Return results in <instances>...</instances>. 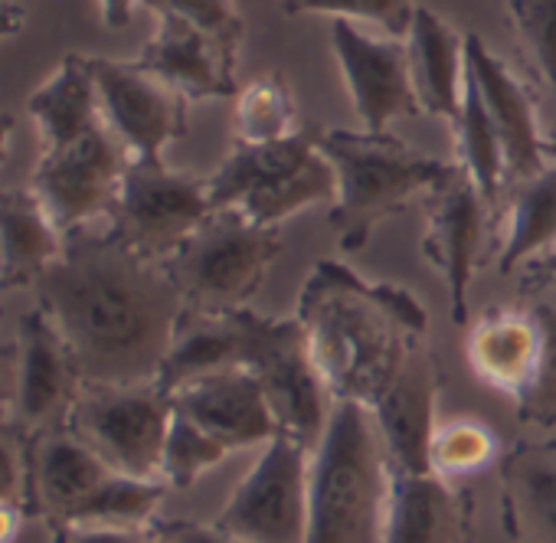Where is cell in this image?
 <instances>
[{
  "label": "cell",
  "instance_id": "6da1fadb",
  "mask_svg": "<svg viewBox=\"0 0 556 543\" xmlns=\"http://www.w3.org/2000/svg\"><path fill=\"white\" fill-rule=\"evenodd\" d=\"M34 299L86 383H157L184 315L164 262L141 255L109 226L70 232Z\"/></svg>",
  "mask_w": 556,
  "mask_h": 543
},
{
  "label": "cell",
  "instance_id": "7a4b0ae2",
  "mask_svg": "<svg viewBox=\"0 0 556 543\" xmlns=\"http://www.w3.org/2000/svg\"><path fill=\"white\" fill-rule=\"evenodd\" d=\"M312 357L334 400L374 406L409 354L429 341V315L413 292L367 282L338 258H325L299 295Z\"/></svg>",
  "mask_w": 556,
  "mask_h": 543
},
{
  "label": "cell",
  "instance_id": "3957f363",
  "mask_svg": "<svg viewBox=\"0 0 556 543\" xmlns=\"http://www.w3.org/2000/svg\"><path fill=\"white\" fill-rule=\"evenodd\" d=\"M390 481V458L370 409L334 400L328 429L312 452L305 543H383Z\"/></svg>",
  "mask_w": 556,
  "mask_h": 543
},
{
  "label": "cell",
  "instance_id": "277c9868",
  "mask_svg": "<svg viewBox=\"0 0 556 543\" xmlns=\"http://www.w3.org/2000/svg\"><path fill=\"white\" fill-rule=\"evenodd\" d=\"M321 154L334 167L338 193L328 210V226L338 239V249L357 255L367 249L374 229L400 216L416 197H426L458 167L409 148L403 138L383 131H351L325 128Z\"/></svg>",
  "mask_w": 556,
  "mask_h": 543
},
{
  "label": "cell",
  "instance_id": "5b68a950",
  "mask_svg": "<svg viewBox=\"0 0 556 543\" xmlns=\"http://www.w3.org/2000/svg\"><path fill=\"white\" fill-rule=\"evenodd\" d=\"M325 128L305 122V128L275 144H239L206 177L210 206H236L262 226H282L289 216L334 203V167L321 154Z\"/></svg>",
  "mask_w": 556,
  "mask_h": 543
},
{
  "label": "cell",
  "instance_id": "8992f818",
  "mask_svg": "<svg viewBox=\"0 0 556 543\" xmlns=\"http://www.w3.org/2000/svg\"><path fill=\"white\" fill-rule=\"evenodd\" d=\"M282 252L278 226H262L236 206L210 216L177 245L164 268L184 308L223 315L245 308L262 289L271 262Z\"/></svg>",
  "mask_w": 556,
  "mask_h": 543
},
{
  "label": "cell",
  "instance_id": "52a82bcc",
  "mask_svg": "<svg viewBox=\"0 0 556 543\" xmlns=\"http://www.w3.org/2000/svg\"><path fill=\"white\" fill-rule=\"evenodd\" d=\"M242 315V354L239 370H249L275 416L278 435L318 449L334 396L312 357L308 334L299 318H262L249 308Z\"/></svg>",
  "mask_w": 556,
  "mask_h": 543
},
{
  "label": "cell",
  "instance_id": "ba28073f",
  "mask_svg": "<svg viewBox=\"0 0 556 543\" xmlns=\"http://www.w3.org/2000/svg\"><path fill=\"white\" fill-rule=\"evenodd\" d=\"M174 419L170 393L157 383H86L66 426L115 475L161 478V455Z\"/></svg>",
  "mask_w": 556,
  "mask_h": 543
},
{
  "label": "cell",
  "instance_id": "9c48e42d",
  "mask_svg": "<svg viewBox=\"0 0 556 543\" xmlns=\"http://www.w3.org/2000/svg\"><path fill=\"white\" fill-rule=\"evenodd\" d=\"M308 475L312 452L289 435H275L210 523L242 543H305Z\"/></svg>",
  "mask_w": 556,
  "mask_h": 543
},
{
  "label": "cell",
  "instance_id": "30bf717a",
  "mask_svg": "<svg viewBox=\"0 0 556 543\" xmlns=\"http://www.w3.org/2000/svg\"><path fill=\"white\" fill-rule=\"evenodd\" d=\"M206 177L170 171L164 157H131L109 229L141 255L164 262L210 216Z\"/></svg>",
  "mask_w": 556,
  "mask_h": 543
},
{
  "label": "cell",
  "instance_id": "8fae6325",
  "mask_svg": "<svg viewBox=\"0 0 556 543\" xmlns=\"http://www.w3.org/2000/svg\"><path fill=\"white\" fill-rule=\"evenodd\" d=\"M128 161L131 154L109 131V125H102L70 148L43 151L34 167L30 190L50 213L56 229L70 236L76 229L109 223Z\"/></svg>",
  "mask_w": 556,
  "mask_h": 543
},
{
  "label": "cell",
  "instance_id": "7c38bea8",
  "mask_svg": "<svg viewBox=\"0 0 556 543\" xmlns=\"http://www.w3.org/2000/svg\"><path fill=\"white\" fill-rule=\"evenodd\" d=\"M89 66L102 118L131 157L157 161L170 141L187 135V99L138 60L89 56Z\"/></svg>",
  "mask_w": 556,
  "mask_h": 543
},
{
  "label": "cell",
  "instance_id": "4fadbf2b",
  "mask_svg": "<svg viewBox=\"0 0 556 543\" xmlns=\"http://www.w3.org/2000/svg\"><path fill=\"white\" fill-rule=\"evenodd\" d=\"M458 164V161H455ZM494 210L458 164L448 180L426 193V232L422 255L439 268L448 292V315L455 328L471 325V282L481 265L484 229Z\"/></svg>",
  "mask_w": 556,
  "mask_h": 543
},
{
  "label": "cell",
  "instance_id": "5bb4252c",
  "mask_svg": "<svg viewBox=\"0 0 556 543\" xmlns=\"http://www.w3.org/2000/svg\"><path fill=\"white\" fill-rule=\"evenodd\" d=\"M83 387L86 380L70 344L40 308H30L17 331L14 393L4 422L24 439L66 426Z\"/></svg>",
  "mask_w": 556,
  "mask_h": 543
},
{
  "label": "cell",
  "instance_id": "9a60e30c",
  "mask_svg": "<svg viewBox=\"0 0 556 543\" xmlns=\"http://www.w3.org/2000/svg\"><path fill=\"white\" fill-rule=\"evenodd\" d=\"M331 50L364 131L383 135L390 131V122L403 115H422L403 40L370 37L351 21H334Z\"/></svg>",
  "mask_w": 556,
  "mask_h": 543
},
{
  "label": "cell",
  "instance_id": "2e32d148",
  "mask_svg": "<svg viewBox=\"0 0 556 543\" xmlns=\"http://www.w3.org/2000/svg\"><path fill=\"white\" fill-rule=\"evenodd\" d=\"M465 73L478 86L501 141L504 190L536 177L549 161L543 157V131L536 125V102L527 83L501 56H494L478 34L465 37Z\"/></svg>",
  "mask_w": 556,
  "mask_h": 543
},
{
  "label": "cell",
  "instance_id": "e0dca14e",
  "mask_svg": "<svg viewBox=\"0 0 556 543\" xmlns=\"http://www.w3.org/2000/svg\"><path fill=\"white\" fill-rule=\"evenodd\" d=\"M439 364L422 341L396 380L374 400L370 416L380 429L393 471H432L429 445L435 435V400H439Z\"/></svg>",
  "mask_w": 556,
  "mask_h": 543
},
{
  "label": "cell",
  "instance_id": "ac0fdd59",
  "mask_svg": "<svg viewBox=\"0 0 556 543\" xmlns=\"http://www.w3.org/2000/svg\"><path fill=\"white\" fill-rule=\"evenodd\" d=\"M174 413L197 422L232 452L268 445L278 435L275 416L258 380L249 370H219L170 393Z\"/></svg>",
  "mask_w": 556,
  "mask_h": 543
},
{
  "label": "cell",
  "instance_id": "d6986e66",
  "mask_svg": "<svg viewBox=\"0 0 556 543\" xmlns=\"http://www.w3.org/2000/svg\"><path fill=\"white\" fill-rule=\"evenodd\" d=\"M27 458V491L24 501L34 520L63 523L76 514V507L99 488L109 468L99 455L70 429L56 426L24 439Z\"/></svg>",
  "mask_w": 556,
  "mask_h": 543
},
{
  "label": "cell",
  "instance_id": "ffe728a7",
  "mask_svg": "<svg viewBox=\"0 0 556 543\" xmlns=\"http://www.w3.org/2000/svg\"><path fill=\"white\" fill-rule=\"evenodd\" d=\"M383 543H471L475 497L435 471H393Z\"/></svg>",
  "mask_w": 556,
  "mask_h": 543
},
{
  "label": "cell",
  "instance_id": "44dd1931",
  "mask_svg": "<svg viewBox=\"0 0 556 543\" xmlns=\"http://www.w3.org/2000/svg\"><path fill=\"white\" fill-rule=\"evenodd\" d=\"M138 63L177 89L187 102L236 99L239 56L177 17H157L151 40H144Z\"/></svg>",
  "mask_w": 556,
  "mask_h": 543
},
{
  "label": "cell",
  "instance_id": "7402d4cb",
  "mask_svg": "<svg viewBox=\"0 0 556 543\" xmlns=\"http://www.w3.org/2000/svg\"><path fill=\"white\" fill-rule=\"evenodd\" d=\"M468 367L491 390L517 403L536 374L540 325L527 299L504 308H488L468 325Z\"/></svg>",
  "mask_w": 556,
  "mask_h": 543
},
{
  "label": "cell",
  "instance_id": "603a6c76",
  "mask_svg": "<svg viewBox=\"0 0 556 543\" xmlns=\"http://www.w3.org/2000/svg\"><path fill=\"white\" fill-rule=\"evenodd\" d=\"M501 523L510 543H556V439L501 455Z\"/></svg>",
  "mask_w": 556,
  "mask_h": 543
},
{
  "label": "cell",
  "instance_id": "cb8c5ba5",
  "mask_svg": "<svg viewBox=\"0 0 556 543\" xmlns=\"http://www.w3.org/2000/svg\"><path fill=\"white\" fill-rule=\"evenodd\" d=\"M406 53L422 115L455 125L465 96V37H458L435 11L416 8Z\"/></svg>",
  "mask_w": 556,
  "mask_h": 543
},
{
  "label": "cell",
  "instance_id": "d4e9b609",
  "mask_svg": "<svg viewBox=\"0 0 556 543\" xmlns=\"http://www.w3.org/2000/svg\"><path fill=\"white\" fill-rule=\"evenodd\" d=\"M63 245L66 236L30 187L0 190V289H34Z\"/></svg>",
  "mask_w": 556,
  "mask_h": 543
},
{
  "label": "cell",
  "instance_id": "484cf974",
  "mask_svg": "<svg viewBox=\"0 0 556 543\" xmlns=\"http://www.w3.org/2000/svg\"><path fill=\"white\" fill-rule=\"evenodd\" d=\"M27 112L37 125L40 148L60 151L105 125L96 92V76L89 56L70 53L60 70L27 99ZM40 151V154H43Z\"/></svg>",
  "mask_w": 556,
  "mask_h": 543
},
{
  "label": "cell",
  "instance_id": "4316f807",
  "mask_svg": "<svg viewBox=\"0 0 556 543\" xmlns=\"http://www.w3.org/2000/svg\"><path fill=\"white\" fill-rule=\"evenodd\" d=\"M239 312L242 308L206 315V312L184 308L170 351L157 374V387L164 393H174L184 383H193L200 377H210L219 370H239V354H242V315Z\"/></svg>",
  "mask_w": 556,
  "mask_h": 543
},
{
  "label": "cell",
  "instance_id": "83f0119b",
  "mask_svg": "<svg viewBox=\"0 0 556 543\" xmlns=\"http://www.w3.org/2000/svg\"><path fill=\"white\" fill-rule=\"evenodd\" d=\"M507 216V236L501 245V276H517V268L556 245V164H546L536 177L504 190L497 213Z\"/></svg>",
  "mask_w": 556,
  "mask_h": 543
},
{
  "label": "cell",
  "instance_id": "f1b7e54d",
  "mask_svg": "<svg viewBox=\"0 0 556 543\" xmlns=\"http://www.w3.org/2000/svg\"><path fill=\"white\" fill-rule=\"evenodd\" d=\"M452 128L458 138V164L475 180V187L481 190L488 206L497 213L501 193H504V154H501V141H497L494 125H491V115L481 102V92L468 73H465L462 112H458V122Z\"/></svg>",
  "mask_w": 556,
  "mask_h": 543
},
{
  "label": "cell",
  "instance_id": "f546056e",
  "mask_svg": "<svg viewBox=\"0 0 556 543\" xmlns=\"http://www.w3.org/2000/svg\"><path fill=\"white\" fill-rule=\"evenodd\" d=\"M305 118L292 99V89L278 73L252 79L236 99V141L239 144H275L299 135Z\"/></svg>",
  "mask_w": 556,
  "mask_h": 543
},
{
  "label": "cell",
  "instance_id": "4dcf8cb0",
  "mask_svg": "<svg viewBox=\"0 0 556 543\" xmlns=\"http://www.w3.org/2000/svg\"><path fill=\"white\" fill-rule=\"evenodd\" d=\"M167 491L170 488L161 478H131V475L109 471L70 520L105 523V527H151L157 520V507Z\"/></svg>",
  "mask_w": 556,
  "mask_h": 543
},
{
  "label": "cell",
  "instance_id": "1f68e13d",
  "mask_svg": "<svg viewBox=\"0 0 556 543\" xmlns=\"http://www.w3.org/2000/svg\"><path fill=\"white\" fill-rule=\"evenodd\" d=\"M540 325V357L536 374L523 396L514 403L520 422L553 429L556 426V292H520Z\"/></svg>",
  "mask_w": 556,
  "mask_h": 543
},
{
  "label": "cell",
  "instance_id": "d6a6232c",
  "mask_svg": "<svg viewBox=\"0 0 556 543\" xmlns=\"http://www.w3.org/2000/svg\"><path fill=\"white\" fill-rule=\"evenodd\" d=\"M497 455V439L494 432L468 416L448 419L445 426H435L432 445H429V465L435 475H442L445 481H458L465 475L481 471L484 465H491Z\"/></svg>",
  "mask_w": 556,
  "mask_h": 543
},
{
  "label": "cell",
  "instance_id": "836d02e7",
  "mask_svg": "<svg viewBox=\"0 0 556 543\" xmlns=\"http://www.w3.org/2000/svg\"><path fill=\"white\" fill-rule=\"evenodd\" d=\"M226 455H229L226 445H219L187 416L174 413L161 455V481L174 491H187L190 484L200 481V475L216 468Z\"/></svg>",
  "mask_w": 556,
  "mask_h": 543
},
{
  "label": "cell",
  "instance_id": "e575fe53",
  "mask_svg": "<svg viewBox=\"0 0 556 543\" xmlns=\"http://www.w3.org/2000/svg\"><path fill=\"white\" fill-rule=\"evenodd\" d=\"M533 73L556 92V0H504Z\"/></svg>",
  "mask_w": 556,
  "mask_h": 543
},
{
  "label": "cell",
  "instance_id": "d590c367",
  "mask_svg": "<svg viewBox=\"0 0 556 543\" xmlns=\"http://www.w3.org/2000/svg\"><path fill=\"white\" fill-rule=\"evenodd\" d=\"M416 0H282V11L289 17L299 14H325L334 21H367L377 24L387 37L403 40L409 34Z\"/></svg>",
  "mask_w": 556,
  "mask_h": 543
},
{
  "label": "cell",
  "instance_id": "8d00e7d4",
  "mask_svg": "<svg viewBox=\"0 0 556 543\" xmlns=\"http://www.w3.org/2000/svg\"><path fill=\"white\" fill-rule=\"evenodd\" d=\"M154 17H177L239 56L245 24L232 0H141Z\"/></svg>",
  "mask_w": 556,
  "mask_h": 543
},
{
  "label": "cell",
  "instance_id": "74e56055",
  "mask_svg": "<svg viewBox=\"0 0 556 543\" xmlns=\"http://www.w3.org/2000/svg\"><path fill=\"white\" fill-rule=\"evenodd\" d=\"M50 543H148L151 527H105V523H47Z\"/></svg>",
  "mask_w": 556,
  "mask_h": 543
},
{
  "label": "cell",
  "instance_id": "f35d334b",
  "mask_svg": "<svg viewBox=\"0 0 556 543\" xmlns=\"http://www.w3.org/2000/svg\"><path fill=\"white\" fill-rule=\"evenodd\" d=\"M24 491H27L24 435L14 432L8 422H0V497H17V501H24Z\"/></svg>",
  "mask_w": 556,
  "mask_h": 543
},
{
  "label": "cell",
  "instance_id": "ab89813d",
  "mask_svg": "<svg viewBox=\"0 0 556 543\" xmlns=\"http://www.w3.org/2000/svg\"><path fill=\"white\" fill-rule=\"evenodd\" d=\"M154 533L164 536L167 543H242L236 536H226L213 523H200V520H161L157 517Z\"/></svg>",
  "mask_w": 556,
  "mask_h": 543
},
{
  "label": "cell",
  "instance_id": "60d3db41",
  "mask_svg": "<svg viewBox=\"0 0 556 543\" xmlns=\"http://www.w3.org/2000/svg\"><path fill=\"white\" fill-rule=\"evenodd\" d=\"M520 292H556V245L517 268Z\"/></svg>",
  "mask_w": 556,
  "mask_h": 543
},
{
  "label": "cell",
  "instance_id": "b9f144b4",
  "mask_svg": "<svg viewBox=\"0 0 556 543\" xmlns=\"http://www.w3.org/2000/svg\"><path fill=\"white\" fill-rule=\"evenodd\" d=\"M30 517V507L17 497H0V543H17L24 536V527H27Z\"/></svg>",
  "mask_w": 556,
  "mask_h": 543
},
{
  "label": "cell",
  "instance_id": "7bdbcfd3",
  "mask_svg": "<svg viewBox=\"0 0 556 543\" xmlns=\"http://www.w3.org/2000/svg\"><path fill=\"white\" fill-rule=\"evenodd\" d=\"M14 367H17V344H0V422H4L8 406H11Z\"/></svg>",
  "mask_w": 556,
  "mask_h": 543
},
{
  "label": "cell",
  "instance_id": "ee69618b",
  "mask_svg": "<svg viewBox=\"0 0 556 543\" xmlns=\"http://www.w3.org/2000/svg\"><path fill=\"white\" fill-rule=\"evenodd\" d=\"M141 8V0H99V14L109 30H125Z\"/></svg>",
  "mask_w": 556,
  "mask_h": 543
},
{
  "label": "cell",
  "instance_id": "f6af8a7d",
  "mask_svg": "<svg viewBox=\"0 0 556 543\" xmlns=\"http://www.w3.org/2000/svg\"><path fill=\"white\" fill-rule=\"evenodd\" d=\"M27 24V11L21 4H0V40L21 34Z\"/></svg>",
  "mask_w": 556,
  "mask_h": 543
},
{
  "label": "cell",
  "instance_id": "bcb514c9",
  "mask_svg": "<svg viewBox=\"0 0 556 543\" xmlns=\"http://www.w3.org/2000/svg\"><path fill=\"white\" fill-rule=\"evenodd\" d=\"M11 135H14V115L0 112V164L8 161V144H11Z\"/></svg>",
  "mask_w": 556,
  "mask_h": 543
},
{
  "label": "cell",
  "instance_id": "7dc6e473",
  "mask_svg": "<svg viewBox=\"0 0 556 543\" xmlns=\"http://www.w3.org/2000/svg\"><path fill=\"white\" fill-rule=\"evenodd\" d=\"M543 157H546L549 164H556V125L543 135Z\"/></svg>",
  "mask_w": 556,
  "mask_h": 543
},
{
  "label": "cell",
  "instance_id": "c3c4849f",
  "mask_svg": "<svg viewBox=\"0 0 556 543\" xmlns=\"http://www.w3.org/2000/svg\"><path fill=\"white\" fill-rule=\"evenodd\" d=\"M148 543H167L164 536H157V533H154V523H151V540H148Z\"/></svg>",
  "mask_w": 556,
  "mask_h": 543
}]
</instances>
